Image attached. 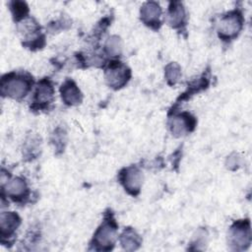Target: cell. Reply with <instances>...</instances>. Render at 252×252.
<instances>
[{"label": "cell", "instance_id": "1", "mask_svg": "<svg viewBox=\"0 0 252 252\" xmlns=\"http://www.w3.org/2000/svg\"><path fill=\"white\" fill-rule=\"evenodd\" d=\"M32 83V77L27 72H10L1 78V94L14 99H21L29 94Z\"/></svg>", "mask_w": 252, "mask_h": 252}, {"label": "cell", "instance_id": "2", "mask_svg": "<svg viewBox=\"0 0 252 252\" xmlns=\"http://www.w3.org/2000/svg\"><path fill=\"white\" fill-rule=\"evenodd\" d=\"M117 233V223L111 212L105 213L104 219L95 230L90 244L91 250L109 251L113 248Z\"/></svg>", "mask_w": 252, "mask_h": 252}, {"label": "cell", "instance_id": "3", "mask_svg": "<svg viewBox=\"0 0 252 252\" xmlns=\"http://www.w3.org/2000/svg\"><path fill=\"white\" fill-rule=\"evenodd\" d=\"M242 27V14L237 10H233L220 18L218 25V34L222 40H232L239 34Z\"/></svg>", "mask_w": 252, "mask_h": 252}, {"label": "cell", "instance_id": "4", "mask_svg": "<svg viewBox=\"0 0 252 252\" xmlns=\"http://www.w3.org/2000/svg\"><path fill=\"white\" fill-rule=\"evenodd\" d=\"M228 241L232 250H246L251 243L250 221L248 220H236L229 228Z\"/></svg>", "mask_w": 252, "mask_h": 252}, {"label": "cell", "instance_id": "5", "mask_svg": "<svg viewBox=\"0 0 252 252\" xmlns=\"http://www.w3.org/2000/svg\"><path fill=\"white\" fill-rule=\"evenodd\" d=\"M105 82L109 88L118 90L123 88L131 78L130 69L120 61H111L104 72Z\"/></svg>", "mask_w": 252, "mask_h": 252}, {"label": "cell", "instance_id": "6", "mask_svg": "<svg viewBox=\"0 0 252 252\" xmlns=\"http://www.w3.org/2000/svg\"><path fill=\"white\" fill-rule=\"evenodd\" d=\"M54 99V88L49 78L41 79L34 90L32 98V109L41 110L48 108Z\"/></svg>", "mask_w": 252, "mask_h": 252}, {"label": "cell", "instance_id": "7", "mask_svg": "<svg viewBox=\"0 0 252 252\" xmlns=\"http://www.w3.org/2000/svg\"><path fill=\"white\" fill-rule=\"evenodd\" d=\"M119 181L130 195L137 196L143 184V173L138 166L130 165L120 170Z\"/></svg>", "mask_w": 252, "mask_h": 252}, {"label": "cell", "instance_id": "8", "mask_svg": "<svg viewBox=\"0 0 252 252\" xmlns=\"http://www.w3.org/2000/svg\"><path fill=\"white\" fill-rule=\"evenodd\" d=\"M168 126L173 136L181 137L194 130L196 126V119L190 113L182 112L169 118Z\"/></svg>", "mask_w": 252, "mask_h": 252}, {"label": "cell", "instance_id": "9", "mask_svg": "<svg viewBox=\"0 0 252 252\" xmlns=\"http://www.w3.org/2000/svg\"><path fill=\"white\" fill-rule=\"evenodd\" d=\"M161 15V8L157 2H146L142 7L140 11V16L142 22L154 29L158 30L160 26L159 17Z\"/></svg>", "mask_w": 252, "mask_h": 252}, {"label": "cell", "instance_id": "10", "mask_svg": "<svg viewBox=\"0 0 252 252\" xmlns=\"http://www.w3.org/2000/svg\"><path fill=\"white\" fill-rule=\"evenodd\" d=\"M5 187L2 186V190H6V194L15 202H22L29 196V187L27 182L22 177H15L11 180H7Z\"/></svg>", "mask_w": 252, "mask_h": 252}, {"label": "cell", "instance_id": "11", "mask_svg": "<svg viewBox=\"0 0 252 252\" xmlns=\"http://www.w3.org/2000/svg\"><path fill=\"white\" fill-rule=\"evenodd\" d=\"M21 224V218L15 212H3L0 216V235L2 241L12 237Z\"/></svg>", "mask_w": 252, "mask_h": 252}, {"label": "cell", "instance_id": "12", "mask_svg": "<svg viewBox=\"0 0 252 252\" xmlns=\"http://www.w3.org/2000/svg\"><path fill=\"white\" fill-rule=\"evenodd\" d=\"M60 94L62 100L67 105H78L82 102L83 94L76 83L71 79H67L62 84L60 87Z\"/></svg>", "mask_w": 252, "mask_h": 252}, {"label": "cell", "instance_id": "13", "mask_svg": "<svg viewBox=\"0 0 252 252\" xmlns=\"http://www.w3.org/2000/svg\"><path fill=\"white\" fill-rule=\"evenodd\" d=\"M166 22L173 29H179L186 24V11L180 2H170L166 14Z\"/></svg>", "mask_w": 252, "mask_h": 252}, {"label": "cell", "instance_id": "14", "mask_svg": "<svg viewBox=\"0 0 252 252\" xmlns=\"http://www.w3.org/2000/svg\"><path fill=\"white\" fill-rule=\"evenodd\" d=\"M119 241L124 250L134 251L138 249L142 243L140 235L132 227H126L119 236Z\"/></svg>", "mask_w": 252, "mask_h": 252}, {"label": "cell", "instance_id": "15", "mask_svg": "<svg viewBox=\"0 0 252 252\" xmlns=\"http://www.w3.org/2000/svg\"><path fill=\"white\" fill-rule=\"evenodd\" d=\"M40 152V138L34 134L29 135L25 141L24 157L28 160L35 158Z\"/></svg>", "mask_w": 252, "mask_h": 252}, {"label": "cell", "instance_id": "16", "mask_svg": "<svg viewBox=\"0 0 252 252\" xmlns=\"http://www.w3.org/2000/svg\"><path fill=\"white\" fill-rule=\"evenodd\" d=\"M164 76L169 86H174L181 77V68L175 62H170L165 66Z\"/></svg>", "mask_w": 252, "mask_h": 252}, {"label": "cell", "instance_id": "17", "mask_svg": "<svg viewBox=\"0 0 252 252\" xmlns=\"http://www.w3.org/2000/svg\"><path fill=\"white\" fill-rule=\"evenodd\" d=\"M10 10L12 12L15 21L20 22L28 17L29 8L26 2L23 1H12L9 3Z\"/></svg>", "mask_w": 252, "mask_h": 252}, {"label": "cell", "instance_id": "18", "mask_svg": "<svg viewBox=\"0 0 252 252\" xmlns=\"http://www.w3.org/2000/svg\"><path fill=\"white\" fill-rule=\"evenodd\" d=\"M105 52L110 56H119L122 52V40L118 35H111L104 45Z\"/></svg>", "mask_w": 252, "mask_h": 252}, {"label": "cell", "instance_id": "19", "mask_svg": "<svg viewBox=\"0 0 252 252\" xmlns=\"http://www.w3.org/2000/svg\"><path fill=\"white\" fill-rule=\"evenodd\" d=\"M226 167L230 170H236L237 168H239L242 164V158L236 154V153H232L229 157H227L226 159Z\"/></svg>", "mask_w": 252, "mask_h": 252}]
</instances>
